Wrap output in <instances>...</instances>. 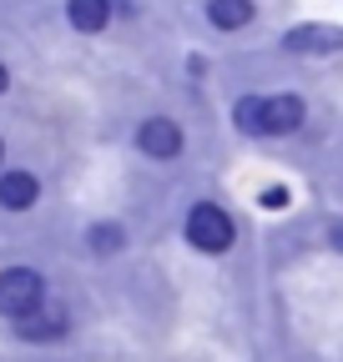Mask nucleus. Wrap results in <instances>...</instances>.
Instances as JSON below:
<instances>
[{
	"instance_id": "0eeeda50",
	"label": "nucleus",
	"mask_w": 343,
	"mask_h": 362,
	"mask_svg": "<svg viewBox=\"0 0 343 362\" xmlns=\"http://www.w3.org/2000/svg\"><path fill=\"white\" fill-rule=\"evenodd\" d=\"M111 0H66V21L81 30V35H101L111 25Z\"/></svg>"
},
{
	"instance_id": "f8f14e48",
	"label": "nucleus",
	"mask_w": 343,
	"mask_h": 362,
	"mask_svg": "<svg viewBox=\"0 0 343 362\" xmlns=\"http://www.w3.org/2000/svg\"><path fill=\"white\" fill-rule=\"evenodd\" d=\"M263 206H273V211H283V206H288V192H283V187H273V192H263Z\"/></svg>"
},
{
	"instance_id": "2eb2a0df",
	"label": "nucleus",
	"mask_w": 343,
	"mask_h": 362,
	"mask_svg": "<svg viewBox=\"0 0 343 362\" xmlns=\"http://www.w3.org/2000/svg\"><path fill=\"white\" fill-rule=\"evenodd\" d=\"M0 161H6V141H0Z\"/></svg>"
},
{
	"instance_id": "ddd939ff",
	"label": "nucleus",
	"mask_w": 343,
	"mask_h": 362,
	"mask_svg": "<svg viewBox=\"0 0 343 362\" xmlns=\"http://www.w3.org/2000/svg\"><path fill=\"white\" fill-rule=\"evenodd\" d=\"M328 237H333V247L343 252V221H333V226H328Z\"/></svg>"
},
{
	"instance_id": "1a4fd4ad",
	"label": "nucleus",
	"mask_w": 343,
	"mask_h": 362,
	"mask_svg": "<svg viewBox=\"0 0 343 362\" xmlns=\"http://www.w3.org/2000/svg\"><path fill=\"white\" fill-rule=\"evenodd\" d=\"M207 21L218 30H242L252 21V0H207Z\"/></svg>"
},
{
	"instance_id": "9d476101",
	"label": "nucleus",
	"mask_w": 343,
	"mask_h": 362,
	"mask_svg": "<svg viewBox=\"0 0 343 362\" xmlns=\"http://www.w3.org/2000/svg\"><path fill=\"white\" fill-rule=\"evenodd\" d=\"M121 247H126V232H121L116 221H96V226H91V252H96V257H116Z\"/></svg>"
},
{
	"instance_id": "f257e3e1",
	"label": "nucleus",
	"mask_w": 343,
	"mask_h": 362,
	"mask_svg": "<svg viewBox=\"0 0 343 362\" xmlns=\"http://www.w3.org/2000/svg\"><path fill=\"white\" fill-rule=\"evenodd\" d=\"M187 242L197 252H207V257H218V252H227L237 242V226H232V216L218 202H197L187 211Z\"/></svg>"
},
{
	"instance_id": "20e7f679",
	"label": "nucleus",
	"mask_w": 343,
	"mask_h": 362,
	"mask_svg": "<svg viewBox=\"0 0 343 362\" xmlns=\"http://www.w3.org/2000/svg\"><path fill=\"white\" fill-rule=\"evenodd\" d=\"M137 146H142L152 161H172V156L182 151V126L172 121V116H152V121L137 126Z\"/></svg>"
},
{
	"instance_id": "39448f33",
	"label": "nucleus",
	"mask_w": 343,
	"mask_h": 362,
	"mask_svg": "<svg viewBox=\"0 0 343 362\" xmlns=\"http://www.w3.org/2000/svg\"><path fill=\"white\" fill-rule=\"evenodd\" d=\"M298 126H303L298 96H263V136H293Z\"/></svg>"
},
{
	"instance_id": "423d86ee",
	"label": "nucleus",
	"mask_w": 343,
	"mask_h": 362,
	"mask_svg": "<svg viewBox=\"0 0 343 362\" xmlns=\"http://www.w3.org/2000/svg\"><path fill=\"white\" fill-rule=\"evenodd\" d=\"M40 202V181L30 171H6L0 176V206L6 211H30Z\"/></svg>"
},
{
	"instance_id": "f03ea898",
	"label": "nucleus",
	"mask_w": 343,
	"mask_h": 362,
	"mask_svg": "<svg viewBox=\"0 0 343 362\" xmlns=\"http://www.w3.org/2000/svg\"><path fill=\"white\" fill-rule=\"evenodd\" d=\"M40 297H46L40 272H30V267H6L0 272V312L6 317H26Z\"/></svg>"
},
{
	"instance_id": "7ed1b4c3",
	"label": "nucleus",
	"mask_w": 343,
	"mask_h": 362,
	"mask_svg": "<svg viewBox=\"0 0 343 362\" xmlns=\"http://www.w3.org/2000/svg\"><path fill=\"white\" fill-rule=\"evenodd\" d=\"M16 332H21L26 342H56V337H66V332H71V317H66V307H46V302H35L26 317H16Z\"/></svg>"
},
{
	"instance_id": "6e6552de",
	"label": "nucleus",
	"mask_w": 343,
	"mask_h": 362,
	"mask_svg": "<svg viewBox=\"0 0 343 362\" xmlns=\"http://www.w3.org/2000/svg\"><path fill=\"white\" fill-rule=\"evenodd\" d=\"M343 45V35L338 30H328V25H298V30H288V51H338Z\"/></svg>"
},
{
	"instance_id": "9b49d317",
	"label": "nucleus",
	"mask_w": 343,
	"mask_h": 362,
	"mask_svg": "<svg viewBox=\"0 0 343 362\" xmlns=\"http://www.w3.org/2000/svg\"><path fill=\"white\" fill-rule=\"evenodd\" d=\"M232 121H237L242 136H263V96H242L237 111H232Z\"/></svg>"
},
{
	"instance_id": "4468645a",
	"label": "nucleus",
	"mask_w": 343,
	"mask_h": 362,
	"mask_svg": "<svg viewBox=\"0 0 343 362\" xmlns=\"http://www.w3.org/2000/svg\"><path fill=\"white\" fill-rule=\"evenodd\" d=\"M6 86H11V71H6V66H0V96H6Z\"/></svg>"
}]
</instances>
